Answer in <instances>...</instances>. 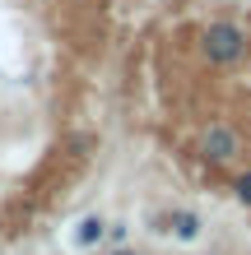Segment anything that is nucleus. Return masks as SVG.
Segmentation results:
<instances>
[{"label": "nucleus", "instance_id": "423d86ee", "mask_svg": "<svg viewBox=\"0 0 251 255\" xmlns=\"http://www.w3.org/2000/svg\"><path fill=\"white\" fill-rule=\"evenodd\" d=\"M112 255H135V251H112Z\"/></svg>", "mask_w": 251, "mask_h": 255}, {"label": "nucleus", "instance_id": "7ed1b4c3", "mask_svg": "<svg viewBox=\"0 0 251 255\" xmlns=\"http://www.w3.org/2000/svg\"><path fill=\"white\" fill-rule=\"evenodd\" d=\"M102 237H107V223H102L98 214H88V218H79L75 223V232H70V242H75L79 251H93Z\"/></svg>", "mask_w": 251, "mask_h": 255}, {"label": "nucleus", "instance_id": "f03ea898", "mask_svg": "<svg viewBox=\"0 0 251 255\" xmlns=\"http://www.w3.org/2000/svg\"><path fill=\"white\" fill-rule=\"evenodd\" d=\"M200 153L210 158V162H233V158L242 153V134L233 130V126H210L205 139H200Z\"/></svg>", "mask_w": 251, "mask_h": 255}, {"label": "nucleus", "instance_id": "20e7f679", "mask_svg": "<svg viewBox=\"0 0 251 255\" xmlns=\"http://www.w3.org/2000/svg\"><path fill=\"white\" fill-rule=\"evenodd\" d=\"M168 232L177 237V242H196V237L205 232V223H200V214H191V209H172Z\"/></svg>", "mask_w": 251, "mask_h": 255}, {"label": "nucleus", "instance_id": "39448f33", "mask_svg": "<svg viewBox=\"0 0 251 255\" xmlns=\"http://www.w3.org/2000/svg\"><path fill=\"white\" fill-rule=\"evenodd\" d=\"M233 195H238V204H247V209H251V172H242L238 181H233Z\"/></svg>", "mask_w": 251, "mask_h": 255}, {"label": "nucleus", "instance_id": "f257e3e1", "mask_svg": "<svg viewBox=\"0 0 251 255\" xmlns=\"http://www.w3.org/2000/svg\"><path fill=\"white\" fill-rule=\"evenodd\" d=\"M247 28L242 23H233V19H214V23H205V33H200V56L210 65H238L242 56H247Z\"/></svg>", "mask_w": 251, "mask_h": 255}]
</instances>
